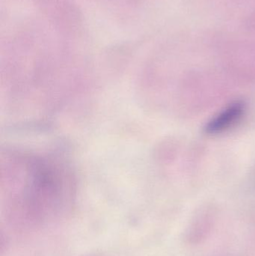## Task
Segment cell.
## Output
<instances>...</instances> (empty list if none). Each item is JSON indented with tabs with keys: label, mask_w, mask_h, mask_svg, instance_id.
<instances>
[{
	"label": "cell",
	"mask_w": 255,
	"mask_h": 256,
	"mask_svg": "<svg viewBox=\"0 0 255 256\" xmlns=\"http://www.w3.org/2000/svg\"><path fill=\"white\" fill-rule=\"evenodd\" d=\"M245 112L244 103L241 102L232 103L208 122L205 128V131L212 135L226 132L242 120Z\"/></svg>",
	"instance_id": "cell-1"
},
{
	"label": "cell",
	"mask_w": 255,
	"mask_h": 256,
	"mask_svg": "<svg viewBox=\"0 0 255 256\" xmlns=\"http://www.w3.org/2000/svg\"><path fill=\"white\" fill-rule=\"evenodd\" d=\"M214 215L202 212L194 216L186 230V240L190 244H198L208 237L214 225Z\"/></svg>",
	"instance_id": "cell-2"
}]
</instances>
